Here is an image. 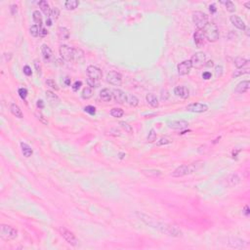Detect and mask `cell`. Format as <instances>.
Returning <instances> with one entry per match:
<instances>
[{
	"label": "cell",
	"mask_w": 250,
	"mask_h": 250,
	"mask_svg": "<svg viewBox=\"0 0 250 250\" xmlns=\"http://www.w3.org/2000/svg\"><path fill=\"white\" fill-rule=\"evenodd\" d=\"M138 215H139L140 220H142L148 226L152 227L153 229H156L157 231H159L164 234H167L169 237H179L183 236V232L177 227L171 226V225H168V224H164V223H159L156 221L154 219H152L151 217L147 216V215H144V214H138Z\"/></svg>",
	"instance_id": "obj_1"
},
{
	"label": "cell",
	"mask_w": 250,
	"mask_h": 250,
	"mask_svg": "<svg viewBox=\"0 0 250 250\" xmlns=\"http://www.w3.org/2000/svg\"><path fill=\"white\" fill-rule=\"evenodd\" d=\"M203 166V161H197L194 163H191L187 165V164H183L180 165L172 172V177L174 178H180L183 177L185 175L192 174L193 172L197 171L198 169H200Z\"/></svg>",
	"instance_id": "obj_2"
},
{
	"label": "cell",
	"mask_w": 250,
	"mask_h": 250,
	"mask_svg": "<svg viewBox=\"0 0 250 250\" xmlns=\"http://www.w3.org/2000/svg\"><path fill=\"white\" fill-rule=\"evenodd\" d=\"M202 31L205 39H207L209 42H216L219 39V28L216 24L208 22V24L203 28Z\"/></svg>",
	"instance_id": "obj_3"
},
{
	"label": "cell",
	"mask_w": 250,
	"mask_h": 250,
	"mask_svg": "<svg viewBox=\"0 0 250 250\" xmlns=\"http://www.w3.org/2000/svg\"><path fill=\"white\" fill-rule=\"evenodd\" d=\"M0 237L4 241H13L18 237V231L8 225H1L0 227Z\"/></svg>",
	"instance_id": "obj_4"
},
{
	"label": "cell",
	"mask_w": 250,
	"mask_h": 250,
	"mask_svg": "<svg viewBox=\"0 0 250 250\" xmlns=\"http://www.w3.org/2000/svg\"><path fill=\"white\" fill-rule=\"evenodd\" d=\"M193 23L198 29H203V28L208 24V16L201 11H197L193 14Z\"/></svg>",
	"instance_id": "obj_5"
},
{
	"label": "cell",
	"mask_w": 250,
	"mask_h": 250,
	"mask_svg": "<svg viewBox=\"0 0 250 250\" xmlns=\"http://www.w3.org/2000/svg\"><path fill=\"white\" fill-rule=\"evenodd\" d=\"M192 63V67L194 68H201L203 66H205L206 63V55L203 52H197L193 55L192 59L189 60Z\"/></svg>",
	"instance_id": "obj_6"
},
{
	"label": "cell",
	"mask_w": 250,
	"mask_h": 250,
	"mask_svg": "<svg viewBox=\"0 0 250 250\" xmlns=\"http://www.w3.org/2000/svg\"><path fill=\"white\" fill-rule=\"evenodd\" d=\"M59 52H60V56H61V58H63L64 61H68V62L74 61V48L64 44L60 46Z\"/></svg>",
	"instance_id": "obj_7"
},
{
	"label": "cell",
	"mask_w": 250,
	"mask_h": 250,
	"mask_svg": "<svg viewBox=\"0 0 250 250\" xmlns=\"http://www.w3.org/2000/svg\"><path fill=\"white\" fill-rule=\"evenodd\" d=\"M59 232L60 233L62 234V237L66 239V241L68 243H69L71 245H73L75 246L77 244V239H76V237L74 236L73 233H72L71 231H68L67 228L64 227H61L59 229Z\"/></svg>",
	"instance_id": "obj_8"
},
{
	"label": "cell",
	"mask_w": 250,
	"mask_h": 250,
	"mask_svg": "<svg viewBox=\"0 0 250 250\" xmlns=\"http://www.w3.org/2000/svg\"><path fill=\"white\" fill-rule=\"evenodd\" d=\"M107 81L113 86H120L122 84V75L117 72H109L107 74Z\"/></svg>",
	"instance_id": "obj_9"
},
{
	"label": "cell",
	"mask_w": 250,
	"mask_h": 250,
	"mask_svg": "<svg viewBox=\"0 0 250 250\" xmlns=\"http://www.w3.org/2000/svg\"><path fill=\"white\" fill-rule=\"evenodd\" d=\"M187 111L191 112H197V113H202L208 111V107L205 104L201 103H192L187 106Z\"/></svg>",
	"instance_id": "obj_10"
},
{
	"label": "cell",
	"mask_w": 250,
	"mask_h": 250,
	"mask_svg": "<svg viewBox=\"0 0 250 250\" xmlns=\"http://www.w3.org/2000/svg\"><path fill=\"white\" fill-rule=\"evenodd\" d=\"M192 63L189 60H185L177 66V71L180 75H187L192 69Z\"/></svg>",
	"instance_id": "obj_11"
},
{
	"label": "cell",
	"mask_w": 250,
	"mask_h": 250,
	"mask_svg": "<svg viewBox=\"0 0 250 250\" xmlns=\"http://www.w3.org/2000/svg\"><path fill=\"white\" fill-rule=\"evenodd\" d=\"M205 36H204V33L202 29H197L196 32L193 33V41L194 44L197 45V48H201L205 45Z\"/></svg>",
	"instance_id": "obj_12"
},
{
	"label": "cell",
	"mask_w": 250,
	"mask_h": 250,
	"mask_svg": "<svg viewBox=\"0 0 250 250\" xmlns=\"http://www.w3.org/2000/svg\"><path fill=\"white\" fill-rule=\"evenodd\" d=\"M112 98L114 101L118 104H125L127 102V94L123 92L120 89H113L112 90Z\"/></svg>",
	"instance_id": "obj_13"
},
{
	"label": "cell",
	"mask_w": 250,
	"mask_h": 250,
	"mask_svg": "<svg viewBox=\"0 0 250 250\" xmlns=\"http://www.w3.org/2000/svg\"><path fill=\"white\" fill-rule=\"evenodd\" d=\"M86 72H87L88 77L93 78V79H97V80H100V79H101L102 76H103L102 71L98 67H95V66H89L87 68Z\"/></svg>",
	"instance_id": "obj_14"
},
{
	"label": "cell",
	"mask_w": 250,
	"mask_h": 250,
	"mask_svg": "<svg viewBox=\"0 0 250 250\" xmlns=\"http://www.w3.org/2000/svg\"><path fill=\"white\" fill-rule=\"evenodd\" d=\"M46 99H47L48 104L53 108L58 107L60 105V103H61V100H60V98L54 92L50 91V90L46 91Z\"/></svg>",
	"instance_id": "obj_15"
},
{
	"label": "cell",
	"mask_w": 250,
	"mask_h": 250,
	"mask_svg": "<svg viewBox=\"0 0 250 250\" xmlns=\"http://www.w3.org/2000/svg\"><path fill=\"white\" fill-rule=\"evenodd\" d=\"M230 21H231V23L233 24V26L234 28L241 29V31H245V28H246L245 23H244L238 16H237V15H232V16L230 17Z\"/></svg>",
	"instance_id": "obj_16"
},
{
	"label": "cell",
	"mask_w": 250,
	"mask_h": 250,
	"mask_svg": "<svg viewBox=\"0 0 250 250\" xmlns=\"http://www.w3.org/2000/svg\"><path fill=\"white\" fill-rule=\"evenodd\" d=\"M168 127L173 130H183L189 126V122L186 120H173L167 123Z\"/></svg>",
	"instance_id": "obj_17"
},
{
	"label": "cell",
	"mask_w": 250,
	"mask_h": 250,
	"mask_svg": "<svg viewBox=\"0 0 250 250\" xmlns=\"http://www.w3.org/2000/svg\"><path fill=\"white\" fill-rule=\"evenodd\" d=\"M41 53H42V57L44 59V61L46 63L51 62V60L53 59V51L52 49L50 48L48 45L43 44L41 46Z\"/></svg>",
	"instance_id": "obj_18"
},
{
	"label": "cell",
	"mask_w": 250,
	"mask_h": 250,
	"mask_svg": "<svg viewBox=\"0 0 250 250\" xmlns=\"http://www.w3.org/2000/svg\"><path fill=\"white\" fill-rule=\"evenodd\" d=\"M174 94L182 99H188L189 96V91L186 86H177L174 88Z\"/></svg>",
	"instance_id": "obj_19"
},
{
	"label": "cell",
	"mask_w": 250,
	"mask_h": 250,
	"mask_svg": "<svg viewBox=\"0 0 250 250\" xmlns=\"http://www.w3.org/2000/svg\"><path fill=\"white\" fill-rule=\"evenodd\" d=\"M249 86H250V83H249V80H243L241 82H239L236 89H234V92L237 93V94H244L248 91L249 89Z\"/></svg>",
	"instance_id": "obj_20"
},
{
	"label": "cell",
	"mask_w": 250,
	"mask_h": 250,
	"mask_svg": "<svg viewBox=\"0 0 250 250\" xmlns=\"http://www.w3.org/2000/svg\"><path fill=\"white\" fill-rule=\"evenodd\" d=\"M57 35L60 40H67L69 38V31L64 27H60L57 29Z\"/></svg>",
	"instance_id": "obj_21"
},
{
	"label": "cell",
	"mask_w": 250,
	"mask_h": 250,
	"mask_svg": "<svg viewBox=\"0 0 250 250\" xmlns=\"http://www.w3.org/2000/svg\"><path fill=\"white\" fill-rule=\"evenodd\" d=\"M100 97L104 102H111L112 100V91L108 88H105L100 92Z\"/></svg>",
	"instance_id": "obj_22"
},
{
	"label": "cell",
	"mask_w": 250,
	"mask_h": 250,
	"mask_svg": "<svg viewBox=\"0 0 250 250\" xmlns=\"http://www.w3.org/2000/svg\"><path fill=\"white\" fill-rule=\"evenodd\" d=\"M146 100L149 103V105H151L153 108H158V106H159L158 99L153 93H149L146 96Z\"/></svg>",
	"instance_id": "obj_23"
},
{
	"label": "cell",
	"mask_w": 250,
	"mask_h": 250,
	"mask_svg": "<svg viewBox=\"0 0 250 250\" xmlns=\"http://www.w3.org/2000/svg\"><path fill=\"white\" fill-rule=\"evenodd\" d=\"M141 172L145 176L151 177V178H156L161 175V171H159V170H156V169H144Z\"/></svg>",
	"instance_id": "obj_24"
},
{
	"label": "cell",
	"mask_w": 250,
	"mask_h": 250,
	"mask_svg": "<svg viewBox=\"0 0 250 250\" xmlns=\"http://www.w3.org/2000/svg\"><path fill=\"white\" fill-rule=\"evenodd\" d=\"M10 111H11V112H12V114L14 116H16L18 118H23L24 117V113L22 112L21 108H20L16 104H11V106H10Z\"/></svg>",
	"instance_id": "obj_25"
},
{
	"label": "cell",
	"mask_w": 250,
	"mask_h": 250,
	"mask_svg": "<svg viewBox=\"0 0 250 250\" xmlns=\"http://www.w3.org/2000/svg\"><path fill=\"white\" fill-rule=\"evenodd\" d=\"M227 181H228V184L230 187H234L239 184V182H241V178H239L237 174L233 173L227 178Z\"/></svg>",
	"instance_id": "obj_26"
},
{
	"label": "cell",
	"mask_w": 250,
	"mask_h": 250,
	"mask_svg": "<svg viewBox=\"0 0 250 250\" xmlns=\"http://www.w3.org/2000/svg\"><path fill=\"white\" fill-rule=\"evenodd\" d=\"M32 19L34 23L36 24V26H38L39 28H43V21H42V15L41 13L38 11V10H35L32 14Z\"/></svg>",
	"instance_id": "obj_27"
},
{
	"label": "cell",
	"mask_w": 250,
	"mask_h": 250,
	"mask_svg": "<svg viewBox=\"0 0 250 250\" xmlns=\"http://www.w3.org/2000/svg\"><path fill=\"white\" fill-rule=\"evenodd\" d=\"M38 5H39V7H40L41 11L45 14V16H46L47 18H49L50 17V12H51V8H50L48 2L45 1V0H41V1L38 2Z\"/></svg>",
	"instance_id": "obj_28"
},
{
	"label": "cell",
	"mask_w": 250,
	"mask_h": 250,
	"mask_svg": "<svg viewBox=\"0 0 250 250\" xmlns=\"http://www.w3.org/2000/svg\"><path fill=\"white\" fill-rule=\"evenodd\" d=\"M21 149H22V153H23V154H24V156H26V157H31V156H32L33 151H32V149H31V147H29L28 144L22 142V143H21Z\"/></svg>",
	"instance_id": "obj_29"
},
{
	"label": "cell",
	"mask_w": 250,
	"mask_h": 250,
	"mask_svg": "<svg viewBox=\"0 0 250 250\" xmlns=\"http://www.w3.org/2000/svg\"><path fill=\"white\" fill-rule=\"evenodd\" d=\"M79 5L78 0H68V1L64 2V8L68 11H72V10H75Z\"/></svg>",
	"instance_id": "obj_30"
},
{
	"label": "cell",
	"mask_w": 250,
	"mask_h": 250,
	"mask_svg": "<svg viewBox=\"0 0 250 250\" xmlns=\"http://www.w3.org/2000/svg\"><path fill=\"white\" fill-rule=\"evenodd\" d=\"M247 64H248V60H246L245 58L237 57V58L234 59V66H236L238 69L244 68Z\"/></svg>",
	"instance_id": "obj_31"
},
{
	"label": "cell",
	"mask_w": 250,
	"mask_h": 250,
	"mask_svg": "<svg viewBox=\"0 0 250 250\" xmlns=\"http://www.w3.org/2000/svg\"><path fill=\"white\" fill-rule=\"evenodd\" d=\"M93 96V90L92 88L90 87H85L83 90H82V93H81V97L84 99V100H88L90 98H92Z\"/></svg>",
	"instance_id": "obj_32"
},
{
	"label": "cell",
	"mask_w": 250,
	"mask_h": 250,
	"mask_svg": "<svg viewBox=\"0 0 250 250\" xmlns=\"http://www.w3.org/2000/svg\"><path fill=\"white\" fill-rule=\"evenodd\" d=\"M127 103L131 107H137L139 105V99L134 95H127Z\"/></svg>",
	"instance_id": "obj_33"
},
{
	"label": "cell",
	"mask_w": 250,
	"mask_h": 250,
	"mask_svg": "<svg viewBox=\"0 0 250 250\" xmlns=\"http://www.w3.org/2000/svg\"><path fill=\"white\" fill-rule=\"evenodd\" d=\"M111 114L113 116V117H116V118H120L123 116L124 114V112L122 108H113L112 111H111Z\"/></svg>",
	"instance_id": "obj_34"
},
{
	"label": "cell",
	"mask_w": 250,
	"mask_h": 250,
	"mask_svg": "<svg viewBox=\"0 0 250 250\" xmlns=\"http://www.w3.org/2000/svg\"><path fill=\"white\" fill-rule=\"evenodd\" d=\"M60 17V10L57 7L51 8V12H50V18L52 19V21H57Z\"/></svg>",
	"instance_id": "obj_35"
},
{
	"label": "cell",
	"mask_w": 250,
	"mask_h": 250,
	"mask_svg": "<svg viewBox=\"0 0 250 250\" xmlns=\"http://www.w3.org/2000/svg\"><path fill=\"white\" fill-rule=\"evenodd\" d=\"M84 57V53L81 49L79 48H74V61L79 62L81 59H83Z\"/></svg>",
	"instance_id": "obj_36"
},
{
	"label": "cell",
	"mask_w": 250,
	"mask_h": 250,
	"mask_svg": "<svg viewBox=\"0 0 250 250\" xmlns=\"http://www.w3.org/2000/svg\"><path fill=\"white\" fill-rule=\"evenodd\" d=\"M221 3L225 4V6H226V9L228 10L229 12H236V5H234L232 1H230V0H227V1H221Z\"/></svg>",
	"instance_id": "obj_37"
},
{
	"label": "cell",
	"mask_w": 250,
	"mask_h": 250,
	"mask_svg": "<svg viewBox=\"0 0 250 250\" xmlns=\"http://www.w3.org/2000/svg\"><path fill=\"white\" fill-rule=\"evenodd\" d=\"M147 141L149 143H153L154 141H156V132L154 129H151L149 130V132L148 134V137H147Z\"/></svg>",
	"instance_id": "obj_38"
},
{
	"label": "cell",
	"mask_w": 250,
	"mask_h": 250,
	"mask_svg": "<svg viewBox=\"0 0 250 250\" xmlns=\"http://www.w3.org/2000/svg\"><path fill=\"white\" fill-rule=\"evenodd\" d=\"M86 81H87V84L90 88H97L100 85V82H99V80H97V79H93V78L88 77Z\"/></svg>",
	"instance_id": "obj_39"
},
{
	"label": "cell",
	"mask_w": 250,
	"mask_h": 250,
	"mask_svg": "<svg viewBox=\"0 0 250 250\" xmlns=\"http://www.w3.org/2000/svg\"><path fill=\"white\" fill-rule=\"evenodd\" d=\"M29 33H31V35L33 36V37H37L39 36V28L36 24H33L31 28H29Z\"/></svg>",
	"instance_id": "obj_40"
},
{
	"label": "cell",
	"mask_w": 250,
	"mask_h": 250,
	"mask_svg": "<svg viewBox=\"0 0 250 250\" xmlns=\"http://www.w3.org/2000/svg\"><path fill=\"white\" fill-rule=\"evenodd\" d=\"M119 125L121 126V128H123L125 130V132H127L129 134H132L133 133V129L131 127V125H129L127 122H125V121H120L119 122Z\"/></svg>",
	"instance_id": "obj_41"
},
{
	"label": "cell",
	"mask_w": 250,
	"mask_h": 250,
	"mask_svg": "<svg viewBox=\"0 0 250 250\" xmlns=\"http://www.w3.org/2000/svg\"><path fill=\"white\" fill-rule=\"evenodd\" d=\"M249 72V69L248 68H245V69H237V71H234V72L233 73V77H238V76H241L243 74H246Z\"/></svg>",
	"instance_id": "obj_42"
},
{
	"label": "cell",
	"mask_w": 250,
	"mask_h": 250,
	"mask_svg": "<svg viewBox=\"0 0 250 250\" xmlns=\"http://www.w3.org/2000/svg\"><path fill=\"white\" fill-rule=\"evenodd\" d=\"M223 72H224V68L221 64H218V66L215 67V76L217 78L221 77L223 75Z\"/></svg>",
	"instance_id": "obj_43"
},
{
	"label": "cell",
	"mask_w": 250,
	"mask_h": 250,
	"mask_svg": "<svg viewBox=\"0 0 250 250\" xmlns=\"http://www.w3.org/2000/svg\"><path fill=\"white\" fill-rule=\"evenodd\" d=\"M172 143V140L169 139L168 137H162L159 141L156 143L157 146H163V145H168V144H171Z\"/></svg>",
	"instance_id": "obj_44"
},
{
	"label": "cell",
	"mask_w": 250,
	"mask_h": 250,
	"mask_svg": "<svg viewBox=\"0 0 250 250\" xmlns=\"http://www.w3.org/2000/svg\"><path fill=\"white\" fill-rule=\"evenodd\" d=\"M170 97V94L169 92L167 91L166 89H164V90H161V92H160V100L163 102H166L167 100L169 99Z\"/></svg>",
	"instance_id": "obj_45"
},
{
	"label": "cell",
	"mask_w": 250,
	"mask_h": 250,
	"mask_svg": "<svg viewBox=\"0 0 250 250\" xmlns=\"http://www.w3.org/2000/svg\"><path fill=\"white\" fill-rule=\"evenodd\" d=\"M46 84L48 85L49 87H51L52 89H54L55 91H58V90H59V87H58L57 83L55 82V80H53V79H47V80H46Z\"/></svg>",
	"instance_id": "obj_46"
},
{
	"label": "cell",
	"mask_w": 250,
	"mask_h": 250,
	"mask_svg": "<svg viewBox=\"0 0 250 250\" xmlns=\"http://www.w3.org/2000/svg\"><path fill=\"white\" fill-rule=\"evenodd\" d=\"M84 111L85 112L89 113L90 116H95L96 114V108L93 107V106H87L84 108Z\"/></svg>",
	"instance_id": "obj_47"
},
{
	"label": "cell",
	"mask_w": 250,
	"mask_h": 250,
	"mask_svg": "<svg viewBox=\"0 0 250 250\" xmlns=\"http://www.w3.org/2000/svg\"><path fill=\"white\" fill-rule=\"evenodd\" d=\"M35 116H36V117H37V119H38L39 121L42 122V123L45 124V125H48V120L44 117V116H43V114H42L40 112H35Z\"/></svg>",
	"instance_id": "obj_48"
},
{
	"label": "cell",
	"mask_w": 250,
	"mask_h": 250,
	"mask_svg": "<svg viewBox=\"0 0 250 250\" xmlns=\"http://www.w3.org/2000/svg\"><path fill=\"white\" fill-rule=\"evenodd\" d=\"M18 93H19V96L21 97V99L23 100H26L27 97H28V90L26 88H20L18 90Z\"/></svg>",
	"instance_id": "obj_49"
},
{
	"label": "cell",
	"mask_w": 250,
	"mask_h": 250,
	"mask_svg": "<svg viewBox=\"0 0 250 250\" xmlns=\"http://www.w3.org/2000/svg\"><path fill=\"white\" fill-rule=\"evenodd\" d=\"M33 64H34V68H35V71H36L37 74L40 75L41 74V64H40V62H39V60H37V59L34 60Z\"/></svg>",
	"instance_id": "obj_50"
},
{
	"label": "cell",
	"mask_w": 250,
	"mask_h": 250,
	"mask_svg": "<svg viewBox=\"0 0 250 250\" xmlns=\"http://www.w3.org/2000/svg\"><path fill=\"white\" fill-rule=\"evenodd\" d=\"M23 72L24 73L26 74L27 76H31L32 74V71H31V68L29 66H24V68H23Z\"/></svg>",
	"instance_id": "obj_51"
},
{
	"label": "cell",
	"mask_w": 250,
	"mask_h": 250,
	"mask_svg": "<svg viewBox=\"0 0 250 250\" xmlns=\"http://www.w3.org/2000/svg\"><path fill=\"white\" fill-rule=\"evenodd\" d=\"M82 86V82L81 81H75L74 82L73 84H72V90L74 92H76V91H78L79 89H80V87Z\"/></svg>",
	"instance_id": "obj_52"
},
{
	"label": "cell",
	"mask_w": 250,
	"mask_h": 250,
	"mask_svg": "<svg viewBox=\"0 0 250 250\" xmlns=\"http://www.w3.org/2000/svg\"><path fill=\"white\" fill-rule=\"evenodd\" d=\"M47 34H48V31L46 28H39V36L40 37H45Z\"/></svg>",
	"instance_id": "obj_53"
},
{
	"label": "cell",
	"mask_w": 250,
	"mask_h": 250,
	"mask_svg": "<svg viewBox=\"0 0 250 250\" xmlns=\"http://www.w3.org/2000/svg\"><path fill=\"white\" fill-rule=\"evenodd\" d=\"M211 76H212V74H211V72H204L202 73V78L205 79V80H208V79H210V78H211Z\"/></svg>",
	"instance_id": "obj_54"
},
{
	"label": "cell",
	"mask_w": 250,
	"mask_h": 250,
	"mask_svg": "<svg viewBox=\"0 0 250 250\" xmlns=\"http://www.w3.org/2000/svg\"><path fill=\"white\" fill-rule=\"evenodd\" d=\"M10 10H11L12 15H16V13L18 11V6L16 4H13V5H11V8H10Z\"/></svg>",
	"instance_id": "obj_55"
},
{
	"label": "cell",
	"mask_w": 250,
	"mask_h": 250,
	"mask_svg": "<svg viewBox=\"0 0 250 250\" xmlns=\"http://www.w3.org/2000/svg\"><path fill=\"white\" fill-rule=\"evenodd\" d=\"M209 11H210V13H211V14L216 13V11H217L216 5H215V4H211V5H209Z\"/></svg>",
	"instance_id": "obj_56"
},
{
	"label": "cell",
	"mask_w": 250,
	"mask_h": 250,
	"mask_svg": "<svg viewBox=\"0 0 250 250\" xmlns=\"http://www.w3.org/2000/svg\"><path fill=\"white\" fill-rule=\"evenodd\" d=\"M36 107L39 108V109H41L44 108V102L42 101V100H38V101L36 102Z\"/></svg>",
	"instance_id": "obj_57"
},
{
	"label": "cell",
	"mask_w": 250,
	"mask_h": 250,
	"mask_svg": "<svg viewBox=\"0 0 250 250\" xmlns=\"http://www.w3.org/2000/svg\"><path fill=\"white\" fill-rule=\"evenodd\" d=\"M243 214L245 215L246 217H248L249 216V214H250V211H249V207L246 205V206H244V208H243Z\"/></svg>",
	"instance_id": "obj_58"
},
{
	"label": "cell",
	"mask_w": 250,
	"mask_h": 250,
	"mask_svg": "<svg viewBox=\"0 0 250 250\" xmlns=\"http://www.w3.org/2000/svg\"><path fill=\"white\" fill-rule=\"evenodd\" d=\"M46 26H48V27H51L52 26V19L50 18V17L46 19Z\"/></svg>",
	"instance_id": "obj_59"
},
{
	"label": "cell",
	"mask_w": 250,
	"mask_h": 250,
	"mask_svg": "<svg viewBox=\"0 0 250 250\" xmlns=\"http://www.w3.org/2000/svg\"><path fill=\"white\" fill-rule=\"evenodd\" d=\"M205 66L208 67V68H212L214 66V62L213 61H208V62L205 63Z\"/></svg>",
	"instance_id": "obj_60"
},
{
	"label": "cell",
	"mask_w": 250,
	"mask_h": 250,
	"mask_svg": "<svg viewBox=\"0 0 250 250\" xmlns=\"http://www.w3.org/2000/svg\"><path fill=\"white\" fill-rule=\"evenodd\" d=\"M64 84H66L67 86H69V85H71V78H68V77L64 78Z\"/></svg>",
	"instance_id": "obj_61"
},
{
	"label": "cell",
	"mask_w": 250,
	"mask_h": 250,
	"mask_svg": "<svg viewBox=\"0 0 250 250\" xmlns=\"http://www.w3.org/2000/svg\"><path fill=\"white\" fill-rule=\"evenodd\" d=\"M244 6H245L247 9H250V1H247L245 4H244Z\"/></svg>",
	"instance_id": "obj_62"
},
{
	"label": "cell",
	"mask_w": 250,
	"mask_h": 250,
	"mask_svg": "<svg viewBox=\"0 0 250 250\" xmlns=\"http://www.w3.org/2000/svg\"><path fill=\"white\" fill-rule=\"evenodd\" d=\"M118 156H119V158H120V159H122V158L124 157V156H125V153H119V154H118Z\"/></svg>",
	"instance_id": "obj_63"
}]
</instances>
